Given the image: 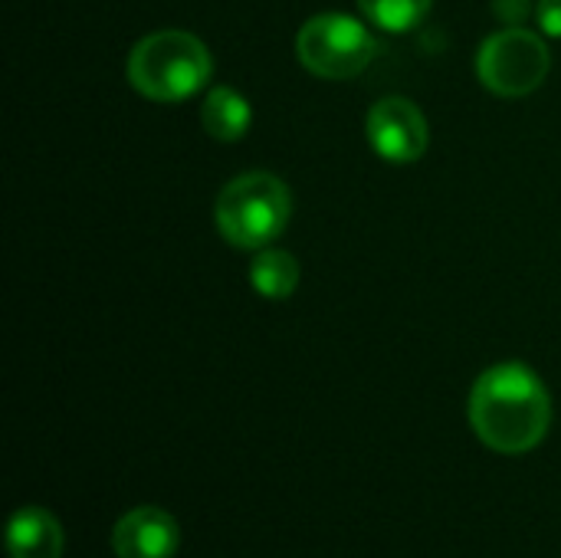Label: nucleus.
Here are the masks:
<instances>
[{"instance_id":"obj_1","label":"nucleus","mask_w":561,"mask_h":558,"mask_svg":"<svg viewBox=\"0 0 561 558\" xmlns=\"http://www.w3.org/2000/svg\"><path fill=\"white\" fill-rule=\"evenodd\" d=\"M470 428L496 454H529L552 428V398L523 362L486 368L470 391Z\"/></svg>"},{"instance_id":"obj_5","label":"nucleus","mask_w":561,"mask_h":558,"mask_svg":"<svg viewBox=\"0 0 561 558\" xmlns=\"http://www.w3.org/2000/svg\"><path fill=\"white\" fill-rule=\"evenodd\" d=\"M549 69H552V56L546 39L526 26H510L493 33L477 53L480 82L503 99H523L536 92L546 82Z\"/></svg>"},{"instance_id":"obj_13","label":"nucleus","mask_w":561,"mask_h":558,"mask_svg":"<svg viewBox=\"0 0 561 558\" xmlns=\"http://www.w3.org/2000/svg\"><path fill=\"white\" fill-rule=\"evenodd\" d=\"M529 7H533L529 0H493V13L510 26H519L529 16Z\"/></svg>"},{"instance_id":"obj_3","label":"nucleus","mask_w":561,"mask_h":558,"mask_svg":"<svg viewBox=\"0 0 561 558\" xmlns=\"http://www.w3.org/2000/svg\"><path fill=\"white\" fill-rule=\"evenodd\" d=\"M293 214L289 187L270 171H247L224 184L214 204L220 237L237 250H263L273 243Z\"/></svg>"},{"instance_id":"obj_12","label":"nucleus","mask_w":561,"mask_h":558,"mask_svg":"<svg viewBox=\"0 0 561 558\" xmlns=\"http://www.w3.org/2000/svg\"><path fill=\"white\" fill-rule=\"evenodd\" d=\"M539 30L552 39H561V0H539L536 3Z\"/></svg>"},{"instance_id":"obj_8","label":"nucleus","mask_w":561,"mask_h":558,"mask_svg":"<svg viewBox=\"0 0 561 558\" xmlns=\"http://www.w3.org/2000/svg\"><path fill=\"white\" fill-rule=\"evenodd\" d=\"M10 558H62V526L39 506L16 510L7 526Z\"/></svg>"},{"instance_id":"obj_11","label":"nucleus","mask_w":561,"mask_h":558,"mask_svg":"<svg viewBox=\"0 0 561 558\" xmlns=\"http://www.w3.org/2000/svg\"><path fill=\"white\" fill-rule=\"evenodd\" d=\"M431 3L434 0H358L362 13L378 30H388V33H408V30H414L427 16Z\"/></svg>"},{"instance_id":"obj_10","label":"nucleus","mask_w":561,"mask_h":558,"mask_svg":"<svg viewBox=\"0 0 561 558\" xmlns=\"http://www.w3.org/2000/svg\"><path fill=\"white\" fill-rule=\"evenodd\" d=\"M250 283L263 299H289L299 286V260L286 250H260L250 263Z\"/></svg>"},{"instance_id":"obj_4","label":"nucleus","mask_w":561,"mask_h":558,"mask_svg":"<svg viewBox=\"0 0 561 558\" xmlns=\"http://www.w3.org/2000/svg\"><path fill=\"white\" fill-rule=\"evenodd\" d=\"M296 53L302 66L319 79H355L368 69L378 53V39L368 26L345 13H319L302 23L296 36Z\"/></svg>"},{"instance_id":"obj_2","label":"nucleus","mask_w":561,"mask_h":558,"mask_svg":"<svg viewBox=\"0 0 561 558\" xmlns=\"http://www.w3.org/2000/svg\"><path fill=\"white\" fill-rule=\"evenodd\" d=\"M210 53L187 30H158L128 53V82L151 102H184L210 79Z\"/></svg>"},{"instance_id":"obj_7","label":"nucleus","mask_w":561,"mask_h":558,"mask_svg":"<svg viewBox=\"0 0 561 558\" xmlns=\"http://www.w3.org/2000/svg\"><path fill=\"white\" fill-rule=\"evenodd\" d=\"M181 546V526L168 510L138 506L128 510L112 529V549L118 558H174Z\"/></svg>"},{"instance_id":"obj_6","label":"nucleus","mask_w":561,"mask_h":558,"mask_svg":"<svg viewBox=\"0 0 561 558\" xmlns=\"http://www.w3.org/2000/svg\"><path fill=\"white\" fill-rule=\"evenodd\" d=\"M365 132L378 158L391 164H411L427 151V118L404 95H388L375 102L365 118Z\"/></svg>"},{"instance_id":"obj_9","label":"nucleus","mask_w":561,"mask_h":558,"mask_svg":"<svg viewBox=\"0 0 561 558\" xmlns=\"http://www.w3.org/2000/svg\"><path fill=\"white\" fill-rule=\"evenodd\" d=\"M253 122V112H250V102L237 92V89H227V86H217L210 89V95L204 99V109H201V125L210 138L217 141H240L247 135Z\"/></svg>"}]
</instances>
